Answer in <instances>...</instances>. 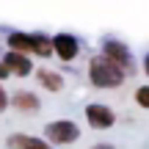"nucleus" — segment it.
<instances>
[{"mask_svg": "<svg viewBox=\"0 0 149 149\" xmlns=\"http://www.w3.org/2000/svg\"><path fill=\"white\" fill-rule=\"evenodd\" d=\"M86 74H88V83L100 91H116L124 86L127 74H124L119 66H113L105 55H91L88 58V66H86Z\"/></svg>", "mask_w": 149, "mask_h": 149, "instance_id": "obj_1", "label": "nucleus"}, {"mask_svg": "<svg viewBox=\"0 0 149 149\" xmlns=\"http://www.w3.org/2000/svg\"><path fill=\"white\" fill-rule=\"evenodd\" d=\"M6 47L14 53H25V55H36V58H50L53 55V42L47 33H33V31H11L6 36Z\"/></svg>", "mask_w": 149, "mask_h": 149, "instance_id": "obj_2", "label": "nucleus"}, {"mask_svg": "<svg viewBox=\"0 0 149 149\" xmlns=\"http://www.w3.org/2000/svg\"><path fill=\"white\" fill-rule=\"evenodd\" d=\"M100 55H105L108 61H111L113 66H119L124 74H135V58H133V50L127 47L124 42H119V39H102L100 44Z\"/></svg>", "mask_w": 149, "mask_h": 149, "instance_id": "obj_3", "label": "nucleus"}, {"mask_svg": "<svg viewBox=\"0 0 149 149\" xmlns=\"http://www.w3.org/2000/svg\"><path fill=\"white\" fill-rule=\"evenodd\" d=\"M44 138L53 146H69L80 141V124L74 119H53L44 124Z\"/></svg>", "mask_w": 149, "mask_h": 149, "instance_id": "obj_4", "label": "nucleus"}, {"mask_svg": "<svg viewBox=\"0 0 149 149\" xmlns=\"http://www.w3.org/2000/svg\"><path fill=\"white\" fill-rule=\"evenodd\" d=\"M50 42H53V55L61 61V64H72V61L80 58V39L74 36V33H55V36H50Z\"/></svg>", "mask_w": 149, "mask_h": 149, "instance_id": "obj_5", "label": "nucleus"}, {"mask_svg": "<svg viewBox=\"0 0 149 149\" xmlns=\"http://www.w3.org/2000/svg\"><path fill=\"white\" fill-rule=\"evenodd\" d=\"M86 124L91 130H100V133L111 130V127H116V111L105 102H88L86 105Z\"/></svg>", "mask_w": 149, "mask_h": 149, "instance_id": "obj_6", "label": "nucleus"}, {"mask_svg": "<svg viewBox=\"0 0 149 149\" xmlns=\"http://www.w3.org/2000/svg\"><path fill=\"white\" fill-rule=\"evenodd\" d=\"M3 64H6V69H8L11 77H31V74L36 72V69H33V58H31V55L14 53V50H6Z\"/></svg>", "mask_w": 149, "mask_h": 149, "instance_id": "obj_7", "label": "nucleus"}, {"mask_svg": "<svg viewBox=\"0 0 149 149\" xmlns=\"http://www.w3.org/2000/svg\"><path fill=\"white\" fill-rule=\"evenodd\" d=\"M8 149H55L47 138H39V135H28V133H14L8 135Z\"/></svg>", "mask_w": 149, "mask_h": 149, "instance_id": "obj_8", "label": "nucleus"}, {"mask_svg": "<svg viewBox=\"0 0 149 149\" xmlns=\"http://www.w3.org/2000/svg\"><path fill=\"white\" fill-rule=\"evenodd\" d=\"M11 108H17L19 113H39L42 111V100H39V94L22 88V91L11 94Z\"/></svg>", "mask_w": 149, "mask_h": 149, "instance_id": "obj_9", "label": "nucleus"}, {"mask_svg": "<svg viewBox=\"0 0 149 149\" xmlns=\"http://www.w3.org/2000/svg\"><path fill=\"white\" fill-rule=\"evenodd\" d=\"M33 74H36V83L42 86L44 91H50V94H58V91H64V86H66L64 74L55 72V69H36Z\"/></svg>", "mask_w": 149, "mask_h": 149, "instance_id": "obj_10", "label": "nucleus"}, {"mask_svg": "<svg viewBox=\"0 0 149 149\" xmlns=\"http://www.w3.org/2000/svg\"><path fill=\"white\" fill-rule=\"evenodd\" d=\"M133 100H135V105H138L141 111H149V83H144V86H138V88H135Z\"/></svg>", "mask_w": 149, "mask_h": 149, "instance_id": "obj_11", "label": "nucleus"}, {"mask_svg": "<svg viewBox=\"0 0 149 149\" xmlns=\"http://www.w3.org/2000/svg\"><path fill=\"white\" fill-rule=\"evenodd\" d=\"M11 108V94L3 88V83H0V113H6Z\"/></svg>", "mask_w": 149, "mask_h": 149, "instance_id": "obj_12", "label": "nucleus"}, {"mask_svg": "<svg viewBox=\"0 0 149 149\" xmlns=\"http://www.w3.org/2000/svg\"><path fill=\"white\" fill-rule=\"evenodd\" d=\"M11 74H8V69H6V64H3V58H0V83H3V80H8Z\"/></svg>", "mask_w": 149, "mask_h": 149, "instance_id": "obj_13", "label": "nucleus"}, {"mask_svg": "<svg viewBox=\"0 0 149 149\" xmlns=\"http://www.w3.org/2000/svg\"><path fill=\"white\" fill-rule=\"evenodd\" d=\"M91 149H116V146H113V144H105V141H100V144H94Z\"/></svg>", "mask_w": 149, "mask_h": 149, "instance_id": "obj_14", "label": "nucleus"}, {"mask_svg": "<svg viewBox=\"0 0 149 149\" xmlns=\"http://www.w3.org/2000/svg\"><path fill=\"white\" fill-rule=\"evenodd\" d=\"M141 66H144V74H146V77H149V53L144 55V61H141Z\"/></svg>", "mask_w": 149, "mask_h": 149, "instance_id": "obj_15", "label": "nucleus"}]
</instances>
